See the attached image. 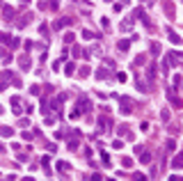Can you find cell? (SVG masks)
<instances>
[{
    "label": "cell",
    "instance_id": "6da1fadb",
    "mask_svg": "<svg viewBox=\"0 0 183 181\" xmlns=\"http://www.w3.org/2000/svg\"><path fill=\"white\" fill-rule=\"evenodd\" d=\"M92 110V101H89L87 96H80V101H78V105L71 110V119H78L82 112H89Z\"/></svg>",
    "mask_w": 183,
    "mask_h": 181
},
{
    "label": "cell",
    "instance_id": "7a4b0ae2",
    "mask_svg": "<svg viewBox=\"0 0 183 181\" xmlns=\"http://www.w3.org/2000/svg\"><path fill=\"white\" fill-rule=\"evenodd\" d=\"M71 25V18H60L57 23H53V30H62V28Z\"/></svg>",
    "mask_w": 183,
    "mask_h": 181
},
{
    "label": "cell",
    "instance_id": "3957f363",
    "mask_svg": "<svg viewBox=\"0 0 183 181\" xmlns=\"http://www.w3.org/2000/svg\"><path fill=\"white\" fill-rule=\"evenodd\" d=\"M122 110H124V112H131V110H133V101H131V99L122 96Z\"/></svg>",
    "mask_w": 183,
    "mask_h": 181
},
{
    "label": "cell",
    "instance_id": "277c9868",
    "mask_svg": "<svg viewBox=\"0 0 183 181\" xmlns=\"http://www.w3.org/2000/svg\"><path fill=\"white\" fill-rule=\"evenodd\" d=\"M12 108H14V115H21V99L18 96H12Z\"/></svg>",
    "mask_w": 183,
    "mask_h": 181
},
{
    "label": "cell",
    "instance_id": "5b68a950",
    "mask_svg": "<svg viewBox=\"0 0 183 181\" xmlns=\"http://www.w3.org/2000/svg\"><path fill=\"white\" fill-rule=\"evenodd\" d=\"M137 156H140V161H142V163H151V154H149V151H144V149H142Z\"/></svg>",
    "mask_w": 183,
    "mask_h": 181
},
{
    "label": "cell",
    "instance_id": "8992f818",
    "mask_svg": "<svg viewBox=\"0 0 183 181\" xmlns=\"http://www.w3.org/2000/svg\"><path fill=\"white\" fill-rule=\"evenodd\" d=\"M167 35H169V41H172V44H181V37L176 35L174 30H167Z\"/></svg>",
    "mask_w": 183,
    "mask_h": 181
},
{
    "label": "cell",
    "instance_id": "52a82bcc",
    "mask_svg": "<svg viewBox=\"0 0 183 181\" xmlns=\"http://www.w3.org/2000/svg\"><path fill=\"white\" fill-rule=\"evenodd\" d=\"M181 165H183V156L179 154V156H174V161H172V167H174V170H179Z\"/></svg>",
    "mask_w": 183,
    "mask_h": 181
},
{
    "label": "cell",
    "instance_id": "ba28073f",
    "mask_svg": "<svg viewBox=\"0 0 183 181\" xmlns=\"http://www.w3.org/2000/svg\"><path fill=\"white\" fill-rule=\"evenodd\" d=\"M165 12L169 18H174V2H165Z\"/></svg>",
    "mask_w": 183,
    "mask_h": 181
},
{
    "label": "cell",
    "instance_id": "9c48e42d",
    "mask_svg": "<svg viewBox=\"0 0 183 181\" xmlns=\"http://www.w3.org/2000/svg\"><path fill=\"white\" fill-rule=\"evenodd\" d=\"M0 135H2V138H12V135H14V131L9 129V126H2V129H0Z\"/></svg>",
    "mask_w": 183,
    "mask_h": 181
},
{
    "label": "cell",
    "instance_id": "30bf717a",
    "mask_svg": "<svg viewBox=\"0 0 183 181\" xmlns=\"http://www.w3.org/2000/svg\"><path fill=\"white\" fill-rule=\"evenodd\" d=\"M21 69H23V71L30 69V57H27V55H23V57H21Z\"/></svg>",
    "mask_w": 183,
    "mask_h": 181
},
{
    "label": "cell",
    "instance_id": "8fae6325",
    "mask_svg": "<svg viewBox=\"0 0 183 181\" xmlns=\"http://www.w3.org/2000/svg\"><path fill=\"white\" fill-rule=\"evenodd\" d=\"M128 46H131V41H128V39H122V41L117 44V48H119V51H128Z\"/></svg>",
    "mask_w": 183,
    "mask_h": 181
},
{
    "label": "cell",
    "instance_id": "7c38bea8",
    "mask_svg": "<svg viewBox=\"0 0 183 181\" xmlns=\"http://www.w3.org/2000/svg\"><path fill=\"white\" fill-rule=\"evenodd\" d=\"M167 57H169V64H179V57H181V55H179V53H169V55H167Z\"/></svg>",
    "mask_w": 183,
    "mask_h": 181
},
{
    "label": "cell",
    "instance_id": "4fadbf2b",
    "mask_svg": "<svg viewBox=\"0 0 183 181\" xmlns=\"http://www.w3.org/2000/svg\"><path fill=\"white\" fill-rule=\"evenodd\" d=\"M2 16H5V18H12V16H14V7H9V5H7V7L2 9Z\"/></svg>",
    "mask_w": 183,
    "mask_h": 181
},
{
    "label": "cell",
    "instance_id": "5bb4252c",
    "mask_svg": "<svg viewBox=\"0 0 183 181\" xmlns=\"http://www.w3.org/2000/svg\"><path fill=\"white\" fill-rule=\"evenodd\" d=\"M57 170H60L62 174H64V172H69V163H64V161H60V163H57Z\"/></svg>",
    "mask_w": 183,
    "mask_h": 181
},
{
    "label": "cell",
    "instance_id": "9a60e30c",
    "mask_svg": "<svg viewBox=\"0 0 183 181\" xmlns=\"http://www.w3.org/2000/svg\"><path fill=\"white\" fill-rule=\"evenodd\" d=\"M151 53H153V55H160V44H158V41L151 44Z\"/></svg>",
    "mask_w": 183,
    "mask_h": 181
},
{
    "label": "cell",
    "instance_id": "2e32d148",
    "mask_svg": "<svg viewBox=\"0 0 183 181\" xmlns=\"http://www.w3.org/2000/svg\"><path fill=\"white\" fill-rule=\"evenodd\" d=\"M124 5H128V0H119V2L114 5V12H122V9H124Z\"/></svg>",
    "mask_w": 183,
    "mask_h": 181
},
{
    "label": "cell",
    "instance_id": "e0dca14e",
    "mask_svg": "<svg viewBox=\"0 0 183 181\" xmlns=\"http://www.w3.org/2000/svg\"><path fill=\"white\" fill-rule=\"evenodd\" d=\"M9 46H12V48H18V46H21V39H18V37H12Z\"/></svg>",
    "mask_w": 183,
    "mask_h": 181
},
{
    "label": "cell",
    "instance_id": "ac0fdd59",
    "mask_svg": "<svg viewBox=\"0 0 183 181\" xmlns=\"http://www.w3.org/2000/svg\"><path fill=\"white\" fill-rule=\"evenodd\" d=\"M67 76H71V73H73V71H76V64H73V62H69V64H67Z\"/></svg>",
    "mask_w": 183,
    "mask_h": 181
},
{
    "label": "cell",
    "instance_id": "d6986e66",
    "mask_svg": "<svg viewBox=\"0 0 183 181\" xmlns=\"http://www.w3.org/2000/svg\"><path fill=\"white\" fill-rule=\"evenodd\" d=\"M64 41H67V44H73V41H76L73 32H67V35H64Z\"/></svg>",
    "mask_w": 183,
    "mask_h": 181
},
{
    "label": "cell",
    "instance_id": "ffe728a7",
    "mask_svg": "<svg viewBox=\"0 0 183 181\" xmlns=\"http://www.w3.org/2000/svg\"><path fill=\"white\" fill-rule=\"evenodd\" d=\"M179 87H181V73H176V76H174V92L179 89Z\"/></svg>",
    "mask_w": 183,
    "mask_h": 181
},
{
    "label": "cell",
    "instance_id": "44dd1931",
    "mask_svg": "<svg viewBox=\"0 0 183 181\" xmlns=\"http://www.w3.org/2000/svg\"><path fill=\"white\" fill-rule=\"evenodd\" d=\"M122 163H124V167H131V165H133V158H128V156H124V158H122Z\"/></svg>",
    "mask_w": 183,
    "mask_h": 181
},
{
    "label": "cell",
    "instance_id": "7402d4cb",
    "mask_svg": "<svg viewBox=\"0 0 183 181\" xmlns=\"http://www.w3.org/2000/svg\"><path fill=\"white\" fill-rule=\"evenodd\" d=\"M48 7H51V9H53V12H55V9L60 7V2H57V0H51V2H48Z\"/></svg>",
    "mask_w": 183,
    "mask_h": 181
},
{
    "label": "cell",
    "instance_id": "603a6c76",
    "mask_svg": "<svg viewBox=\"0 0 183 181\" xmlns=\"http://www.w3.org/2000/svg\"><path fill=\"white\" fill-rule=\"evenodd\" d=\"M82 37H85V39H94V32H89V30H85V32H82Z\"/></svg>",
    "mask_w": 183,
    "mask_h": 181
},
{
    "label": "cell",
    "instance_id": "cb8c5ba5",
    "mask_svg": "<svg viewBox=\"0 0 183 181\" xmlns=\"http://www.w3.org/2000/svg\"><path fill=\"white\" fill-rule=\"evenodd\" d=\"M160 117H163V121H169V110H163V112H160Z\"/></svg>",
    "mask_w": 183,
    "mask_h": 181
},
{
    "label": "cell",
    "instance_id": "d4e9b609",
    "mask_svg": "<svg viewBox=\"0 0 183 181\" xmlns=\"http://www.w3.org/2000/svg\"><path fill=\"white\" fill-rule=\"evenodd\" d=\"M39 32H41V35H48V25H44V23H41V25H39Z\"/></svg>",
    "mask_w": 183,
    "mask_h": 181
},
{
    "label": "cell",
    "instance_id": "484cf974",
    "mask_svg": "<svg viewBox=\"0 0 183 181\" xmlns=\"http://www.w3.org/2000/svg\"><path fill=\"white\" fill-rule=\"evenodd\" d=\"M112 147H114V149H122V147H124V142H122V140H114V142H112Z\"/></svg>",
    "mask_w": 183,
    "mask_h": 181
},
{
    "label": "cell",
    "instance_id": "4316f807",
    "mask_svg": "<svg viewBox=\"0 0 183 181\" xmlns=\"http://www.w3.org/2000/svg\"><path fill=\"white\" fill-rule=\"evenodd\" d=\"M167 149H176V142H174V140H167Z\"/></svg>",
    "mask_w": 183,
    "mask_h": 181
},
{
    "label": "cell",
    "instance_id": "83f0119b",
    "mask_svg": "<svg viewBox=\"0 0 183 181\" xmlns=\"http://www.w3.org/2000/svg\"><path fill=\"white\" fill-rule=\"evenodd\" d=\"M0 41H9V35H7V32H0Z\"/></svg>",
    "mask_w": 183,
    "mask_h": 181
},
{
    "label": "cell",
    "instance_id": "f1b7e54d",
    "mask_svg": "<svg viewBox=\"0 0 183 181\" xmlns=\"http://www.w3.org/2000/svg\"><path fill=\"white\" fill-rule=\"evenodd\" d=\"M80 76H89V67H82L80 69Z\"/></svg>",
    "mask_w": 183,
    "mask_h": 181
},
{
    "label": "cell",
    "instance_id": "f546056e",
    "mask_svg": "<svg viewBox=\"0 0 183 181\" xmlns=\"http://www.w3.org/2000/svg\"><path fill=\"white\" fill-rule=\"evenodd\" d=\"M96 76H98L101 80H103V78H105V69H98V71H96Z\"/></svg>",
    "mask_w": 183,
    "mask_h": 181
},
{
    "label": "cell",
    "instance_id": "4dcf8cb0",
    "mask_svg": "<svg viewBox=\"0 0 183 181\" xmlns=\"http://www.w3.org/2000/svg\"><path fill=\"white\" fill-rule=\"evenodd\" d=\"M5 55H7V53L2 51V48H0V60H2V57H5Z\"/></svg>",
    "mask_w": 183,
    "mask_h": 181
},
{
    "label": "cell",
    "instance_id": "1f68e13d",
    "mask_svg": "<svg viewBox=\"0 0 183 181\" xmlns=\"http://www.w3.org/2000/svg\"><path fill=\"white\" fill-rule=\"evenodd\" d=\"M2 112H5V108H2V105H0V115H2Z\"/></svg>",
    "mask_w": 183,
    "mask_h": 181
},
{
    "label": "cell",
    "instance_id": "d6a6232c",
    "mask_svg": "<svg viewBox=\"0 0 183 181\" xmlns=\"http://www.w3.org/2000/svg\"><path fill=\"white\" fill-rule=\"evenodd\" d=\"M25 2H27V0H25Z\"/></svg>",
    "mask_w": 183,
    "mask_h": 181
}]
</instances>
